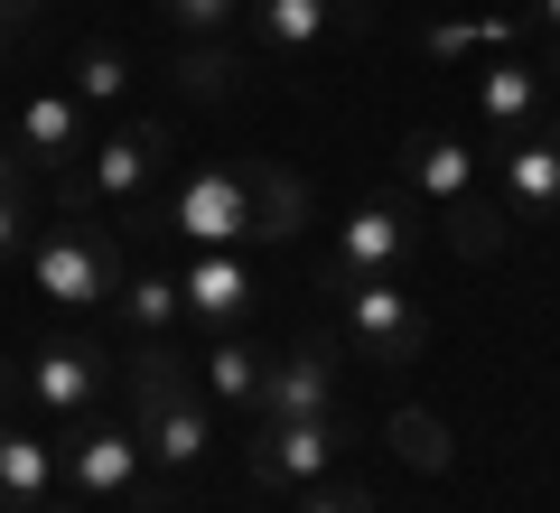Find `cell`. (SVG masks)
<instances>
[{
	"label": "cell",
	"instance_id": "cell-19",
	"mask_svg": "<svg viewBox=\"0 0 560 513\" xmlns=\"http://www.w3.org/2000/svg\"><path fill=\"white\" fill-rule=\"evenodd\" d=\"M47 494H57V448H47V439H28V430H10V420H0V504H20V513H38Z\"/></svg>",
	"mask_w": 560,
	"mask_h": 513
},
{
	"label": "cell",
	"instance_id": "cell-15",
	"mask_svg": "<svg viewBox=\"0 0 560 513\" xmlns=\"http://www.w3.org/2000/svg\"><path fill=\"white\" fill-rule=\"evenodd\" d=\"M541 94H551V75L523 66V57H495L477 75V121L495 131V150H504V140H523V131H541Z\"/></svg>",
	"mask_w": 560,
	"mask_h": 513
},
{
	"label": "cell",
	"instance_id": "cell-12",
	"mask_svg": "<svg viewBox=\"0 0 560 513\" xmlns=\"http://www.w3.org/2000/svg\"><path fill=\"white\" fill-rule=\"evenodd\" d=\"M20 393L38 401V411L75 420V411L103 401V355H94V346H38V355L20 364Z\"/></svg>",
	"mask_w": 560,
	"mask_h": 513
},
{
	"label": "cell",
	"instance_id": "cell-24",
	"mask_svg": "<svg viewBox=\"0 0 560 513\" xmlns=\"http://www.w3.org/2000/svg\"><path fill=\"white\" fill-rule=\"evenodd\" d=\"M28 234H38V215H28V159L0 150V261L28 253Z\"/></svg>",
	"mask_w": 560,
	"mask_h": 513
},
{
	"label": "cell",
	"instance_id": "cell-33",
	"mask_svg": "<svg viewBox=\"0 0 560 513\" xmlns=\"http://www.w3.org/2000/svg\"><path fill=\"white\" fill-rule=\"evenodd\" d=\"M38 513H94V504H38Z\"/></svg>",
	"mask_w": 560,
	"mask_h": 513
},
{
	"label": "cell",
	"instance_id": "cell-11",
	"mask_svg": "<svg viewBox=\"0 0 560 513\" xmlns=\"http://www.w3.org/2000/svg\"><path fill=\"white\" fill-rule=\"evenodd\" d=\"M253 411L261 420H318V411H337V355H327V346H290V355H271Z\"/></svg>",
	"mask_w": 560,
	"mask_h": 513
},
{
	"label": "cell",
	"instance_id": "cell-4",
	"mask_svg": "<svg viewBox=\"0 0 560 513\" xmlns=\"http://www.w3.org/2000/svg\"><path fill=\"white\" fill-rule=\"evenodd\" d=\"M337 448H346L337 411H318V420H261L253 448H243V476L271 486V494H308L318 476H337Z\"/></svg>",
	"mask_w": 560,
	"mask_h": 513
},
{
	"label": "cell",
	"instance_id": "cell-1",
	"mask_svg": "<svg viewBox=\"0 0 560 513\" xmlns=\"http://www.w3.org/2000/svg\"><path fill=\"white\" fill-rule=\"evenodd\" d=\"M131 430H140V448L160 457V467H197V457L215 448V430H206V383H197V364H187L168 336H150L131 355Z\"/></svg>",
	"mask_w": 560,
	"mask_h": 513
},
{
	"label": "cell",
	"instance_id": "cell-3",
	"mask_svg": "<svg viewBox=\"0 0 560 513\" xmlns=\"http://www.w3.org/2000/svg\"><path fill=\"white\" fill-rule=\"evenodd\" d=\"M140 234H178V243H197V253H243V243H253V168H234V159L187 168L178 197L140 224Z\"/></svg>",
	"mask_w": 560,
	"mask_h": 513
},
{
	"label": "cell",
	"instance_id": "cell-16",
	"mask_svg": "<svg viewBox=\"0 0 560 513\" xmlns=\"http://www.w3.org/2000/svg\"><path fill=\"white\" fill-rule=\"evenodd\" d=\"M318 197H308L300 168H280V159H253V243H300Z\"/></svg>",
	"mask_w": 560,
	"mask_h": 513
},
{
	"label": "cell",
	"instance_id": "cell-7",
	"mask_svg": "<svg viewBox=\"0 0 560 513\" xmlns=\"http://www.w3.org/2000/svg\"><path fill=\"white\" fill-rule=\"evenodd\" d=\"M10 150H20L28 168H47V178H66V168H84V150H94V113H84L66 84H47V94L20 103V121H10Z\"/></svg>",
	"mask_w": 560,
	"mask_h": 513
},
{
	"label": "cell",
	"instance_id": "cell-6",
	"mask_svg": "<svg viewBox=\"0 0 560 513\" xmlns=\"http://www.w3.org/2000/svg\"><path fill=\"white\" fill-rule=\"evenodd\" d=\"M168 168V121H113V131H94V150H84V187H94V206H140V187Z\"/></svg>",
	"mask_w": 560,
	"mask_h": 513
},
{
	"label": "cell",
	"instance_id": "cell-31",
	"mask_svg": "<svg viewBox=\"0 0 560 513\" xmlns=\"http://www.w3.org/2000/svg\"><path fill=\"white\" fill-rule=\"evenodd\" d=\"M533 28H541V38H560V0H533Z\"/></svg>",
	"mask_w": 560,
	"mask_h": 513
},
{
	"label": "cell",
	"instance_id": "cell-34",
	"mask_svg": "<svg viewBox=\"0 0 560 513\" xmlns=\"http://www.w3.org/2000/svg\"><path fill=\"white\" fill-rule=\"evenodd\" d=\"M355 20H374V0H355Z\"/></svg>",
	"mask_w": 560,
	"mask_h": 513
},
{
	"label": "cell",
	"instance_id": "cell-14",
	"mask_svg": "<svg viewBox=\"0 0 560 513\" xmlns=\"http://www.w3.org/2000/svg\"><path fill=\"white\" fill-rule=\"evenodd\" d=\"M140 430H84L75 448H66V476H75L84 504H131L140 494Z\"/></svg>",
	"mask_w": 560,
	"mask_h": 513
},
{
	"label": "cell",
	"instance_id": "cell-8",
	"mask_svg": "<svg viewBox=\"0 0 560 513\" xmlns=\"http://www.w3.org/2000/svg\"><path fill=\"white\" fill-rule=\"evenodd\" d=\"M411 215H401L393 197H374V206H355V215L337 224V261H327V290H355V280H383V271H401L411 261Z\"/></svg>",
	"mask_w": 560,
	"mask_h": 513
},
{
	"label": "cell",
	"instance_id": "cell-23",
	"mask_svg": "<svg viewBox=\"0 0 560 513\" xmlns=\"http://www.w3.org/2000/svg\"><path fill=\"white\" fill-rule=\"evenodd\" d=\"M66 94H75L84 113H113V103L131 94V57H121L113 38H94V47H75V75H66Z\"/></svg>",
	"mask_w": 560,
	"mask_h": 513
},
{
	"label": "cell",
	"instance_id": "cell-32",
	"mask_svg": "<svg viewBox=\"0 0 560 513\" xmlns=\"http://www.w3.org/2000/svg\"><path fill=\"white\" fill-rule=\"evenodd\" d=\"M0 401H20V364L10 355H0Z\"/></svg>",
	"mask_w": 560,
	"mask_h": 513
},
{
	"label": "cell",
	"instance_id": "cell-10",
	"mask_svg": "<svg viewBox=\"0 0 560 513\" xmlns=\"http://www.w3.org/2000/svg\"><path fill=\"white\" fill-rule=\"evenodd\" d=\"M178 290H187V317H197V327H243V317H253V299H261V271L243 253H197L178 271Z\"/></svg>",
	"mask_w": 560,
	"mask_h": 513
},
{
	"label": "cell",
	"instance_id": "cell-20",
	"mask_svg": "<svg viewBox=\"0 0 560 513\" xmlns=\"http://www.w3.org/2000/svg\"><path fill=\"white\" fill-rule=\"evenodd\" d=\"M168 84H178L187 103H234V94H243V57H234L224 38H178Z\"/></svg>",
	"mask_w": 560,
	"mask_h": 513
},
{
	"label": "cell",
	"instance_id": "cell-9",
	"mask_svg": "<svg viewBox=\"0 0 560 513\" xmlns=\"http://www.w3.org/2000/svg\"><path fill=\"white\" fill-rule=\"evenodd\" d=\"M495 187H504V215H523V224H551L560 215V121L504 140V150H495Z\"/></svg>",
	"mask_w": 560,
	"mask_h": 513
},
{
	"label": "cell",
	"instance_id": "cell-13",
	"mask_svg": "<svg viewBox=\"0 0 560 513\" xmlns=\"http://www.w3.org/2000/svg\"><path fill=\"white\" fill-rule=\"evenodd\" d=\"M477 168H486V150H467L458 131H411V140H401V187L430 197V206L477 197Z\"/></svg>",
	"mask_w": 560,
	"mask_h": 513
},
{
	"label": "cell",
	"instance_id": "cell-28",
	"mask_svg": "<svg viewBox=\"0 0 560 513\" xmlns=\"http://www.w3.org/2000/svg\"><path fill=\"white\" fill-rule=\"evenodd\" d=\"M300 513H383V504H374L364 486H337V476H318V486L300 494Z\"/></svg>",
	"mask_w": 560,
	"mask_h": 513
},
{
	"label": "cell",
	"instance_id": "cell-26",
	"mask_svg": "<svg viewBox=\"0 0 560 513\" xmlns=\"http://www.w3.org/2000/svg\"><path fill=\"white\" fill-rule=\"evenodd\" d=\"M160 20L178 28V38H224V28L243 20V0H160Z\"/></svg>",
	"mask_w": 560,
	"mask_h": 513
},
{
	"label": "cell",
	"instance_id": "cell-17",
	"mask_svg": "<svg viewBox=\"0 0 560 513\" xmlns=\"http://www.w3.org/2000/svg\"><path fill=\"white\" fill-rule=\"evenodd\" d=\"M243 20L271 57H318L327 28H337V0H243Z\"/></svg>",
	"mask_w": 560,
	"mask_h": 513
},
{
	"label": "cell",
	"instance_id": "cell-18",
	"mask_svg": "<svg viewBox=\"0 0 560 513\" xmlns=\"http://www.w3.org/2000/svg\"><path fill=\"white\" fill-rule=\"evenodd\" d=\"M261 374H271V346H253L243 327H224L215 346H206V364H197L206 401H243V411L261 401Z\"/></svg>",
	"mask_w": 560,
	"mask_h": 513
},
{
	"label": "cell",
	"instance_id": "cell-29",
	"mask_svg": "<svg viewBox=\"0 0 560 513\" xmlns=\"http://www.w3.org/2000/svg\"><path fill=\"white\" fill-rule=\"evenodd\" d=\"M477 38L495 47V57H514V47H523V20H514V10H486V20H477Z\"/></svg>",
	"mask_w": 560,
	"mask_h": 513
},
{
	"label": "cell",
	"instance_id": "cell-2",
	"mask_svg": "<svg viewBox=\"0 0 560 513\" xmlns=\"http://www.w3.org/2000/svg\"><path fill=\"white\" fill-rule=\"evenodd\" d=\"M28 290L57 299V308H113L121 280H131V261H121V243L103 234V215H57L28 234Z\"/></svg>",
	"mask_w": 560,
	"mask_h": 513
},
{
	"label": "cell",
	"instance_id": "cell-30",
	"mask_svg": "<svg viewBox=\"0 0 560 513\" xmlns=\"http://www.w3.org/2000/svg\"><path fill=\"white\" fill-rule=\"evenodd\" d=\"M28 20H38V0H0V47L20 38V28H28Z\"/></svg>",
	"mask_w": 560,
	"mask_h": 513
},
{
	"label": "cell",
	"instance_id": "cell-22",
	"mask_svg": "<svg viewBox=\"0 0 560 513\" xmlns=\"http://www.w3.org/2000/svg\"><path fill=\"white\" fill-rule=\"evenodd\" d=\"M383 439H393V457H401V467H420V476H448V467H458V439H448L440 411H393V420H383Z\"/></svg>",
	"mask_w": 560,
	"mask_h": 513
},
{
	"label": "cell",
	"instance_id": "cell-25",
	"mask_svg": "<svg viewBox=\"0 0 560 513\" xmlns=\"http://www.w3.org/2000/svg\"><path fill=\"white\" fill-rule=\"evenodd\" d=\"M504 234H514V224H504V206H486V197H458V206H448V243H458L467 261H495Z\"/></svg>",
	"mask_w": 560,
	"mask_h": 513
},
{
	"label": "cell",
	"instance_id": "cell-27",
	"mask_svg": "<svg viewBox=\"0 0 560 513\" xmlns=\"http://www.w3.org/2000/svg\"><path fill=\"white\" fill-rule=\"evenodd\" d=\"M420 47H430V66H467V57H477V20H430V28H420Z\"/></svg>",
	"mask_w": 560,
	"mask_h": 513
},
{
	"label": "cell",
	"instance_id": "cell-5",
	"mask_svg": "<svg viewBox=\"0 0 560 513\" xmlns=\"http://www.w3.org/2000/svg\"><path fill=\"white\" fill-rule=\"evenodd\" d=\"M337 299H346V336H355V355H364V364H383V374L420 364V346H430V317H420V299L401 290L393 271H383V280H355V290H337Z\"/></svg>",
	"mask_w": 560,
	"mask_h": 513
},
{
	"label": "cell",
	"instance_id": "cell-21",
	"mask_svg": "<svg viewBox=\"0 0 560 513\" xmlns=\"http://www.w3.org/2000/svg\"><path fill=\"white\" fill-rule=\"evenodd\" d=\"M121 317H131V336L150 346V336H168L187 317V290H178V271H160V261H140L131 280H121V299H113Z\"/></svg>",
	"mask_w": 560,
	"mask_h": 513
}]
</instances>
